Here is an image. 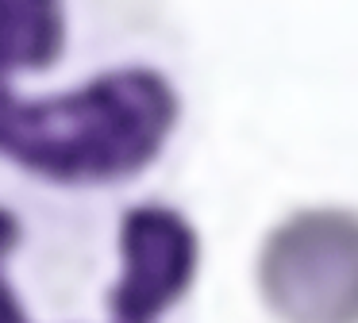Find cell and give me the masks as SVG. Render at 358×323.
Masks as SVG:
<instances>
[{
  "mask_svg": "<svg viewBox=\"0 0 358 323\" xmlns=\"http://www.w3.org/2000/svg\"><path fill=\"white\" fill-rule=\"evenodd\" d=\"M185 123L158 0H0V177L12 196L127 200Z\"/></svg>",
  "mask_w": 358,
  "mask_h": 323,
  "instance_id": "obj_1",
  "label": "cell"
},
{
  "mask_svg": "<svg viewBox=\"0 0 358 323\" xmlns=\"http://www.w3.org/2000/svg\"><path fill=\"white\" fill-rule=\"evenodd\" d=\"M201 235L162 196L0 200V323H173Z\"/></svg>",
  "mask_w": 358,
  "mask_h": 323,
  "instance_id": "obj_2",
  "label": "cell"
},
{
  "mask_svg": "<svg viewBox=\"0 0 358 323\" xmlns=\"http://www.w3.org/2000/svg\"><path fill=\"white\" fill-rule=\"evenodd\" d=\"M255 289L273 323H358V208L281 215L258 246Z\"/></svg>",
  "mask_w": 358,
  "mask_h": 323,
  "instance_id": "obj_3",
  "label": "cell"
}]
</instances>
